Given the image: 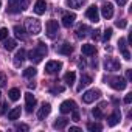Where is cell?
Here are the masks:
<instances>
[{"label":"cell","mask_w":132,"mask_h":132,"mask_svg":"<svg viewBox=\"0 0 132 132\" xmlns=\"http://www.w3.org/2000/svg\"><path fill=\"white\" fill-rule=\"evenodd\" d=\"M16 45H17V44H16L14 39H8V37H6V39L3 40V47H5V50H8V51H13V50L16 48Z\"/></svg>","instance_id":"cell-25"},{"label":"cell","mask_w":132,"mask_h":132,"mask_svg":"<svg viewBox=\"0 0 132 132\" xmlns=\"http://www.w3.org/2000/svg\"><path fill=\"white\" fill-rule=\"evenodd\" d=\"M103 106H104V103L100 104L98 107H95V109L92 110V115H93L95 118H103V117H104V113H103Z\"/></svg>","instance_id":"cell-29"},{"label":"cell","mask_w":132,"mask_h":132,"mask_svg":"<svg viewBox=\"0 0 132 132\" xmlns=\"http://www.w3.org/2000/svg\"><path fill=\"white\" fill-rule=\"evenodd\" d=\"M86 2H87V0H67V6L78 10V8H81Z\"/></svg>","instance_id":"cell-23"},{"label":"cell","mask_w":132,"mask_h":132,"mask_svg":"<svg viewBox=\"0 0 132 132\" xmlns=\"http://www.w3.org/2000/svg\"><path fill=\"white\" fill-rule=\"evenodd\" d=\"M75 78H76V75H75V72H67L64 75V81L67 82L69 86H72L73 82H75Z\"/></svg>","instance_id":"cell-26"},{"label":"cell","mask_w":132,"mask_h":132,"mask_svg":"<svg viewBox=\"0 0 132 132\" xmlns=\"http://www.w3.org/2000/svg\"><path fill=\"white\" fill-rule=\"evenodd\" d=\"M92 82V76L90 75H81V79H79V86H78V92H81L82 90V87H87L89 84Z\"/></svg>","instance_id":"cell-18"},{"label":"cell","mask_w":132,"mask_h":132,"mask_svg":"<svg viewBox=\"0 0 132 132\" xmlns=\"http://www.w3.org/2000/svg\"><path fill=\"white\" fill-rule=\"evenodd\" d=\"M50 112H51L50 103H44V104L40 106V109L37 110V120H45V118L50 115Z\"/></svg>","instance_id":"cell-12"},{"label":"cell","mask_w":132,"mask_h":132,"mask_svg":"<svg viewBox=\"0 0 132 132\" xmlns=\"http://www.w3.org/2000/svg\"><path fill=\"white\" fill-rule=\"evenodd\" d=\"M86 17H87L89 20H92L93 23L100 22V13H98V8H96L95 5L89 6V8H87V11H86Z\"/></svg>","instance_id":"cell-9"},{"label":"cell","mask_w":132,"mask_h":132,"mask_svg":"<svg viewBox=\"0 0 132 132\" xmlns=\"http://www.w3.org/2000/svg\"><path fill=\"white\" fill-rule=\"evenodd\" d=\"M101 14H103L104 19H110L113 16V5L110 2H106L103 5V8H101Z\"/></svg>","instance_id":"cell-14"},{"label":"cell","mask_w":132,"mask_h":132,"mask_svg":"<svg viewBox=\"0 0 132 132\" xmlns=\"http://www.w3.org/2000/svg\"><path fill=\"white\" fill-rule=\"evenodd\" d=\"M5 86H6V75L0 73V87H5Z\"/></svg>","instance_id":"cell-35"},{"label":"cell","mask_w":132,"mask_h":132,"mask_svg":"<svg viewBox=\"0 0 132 132\" xmlns=\"http://www.w3.org/2000/svg\"><path fill=\"white\" fill-rule=\"evenodd\" d=\"M110 37H112V28H106V30H104V34H103V40L107 42Z\"/></svg>","instance_id":"cell-32"},{"label":"cell","mask_w":132,"mask_h":132,"mask_svg":"<svg viewBox=\"0 0 132 132\" xmlns=\"http://www.w3.org/2000/svg\"><path fill=\"white\" fill-rule=\"evenodd\" d=\"M70 132H81V129L76 127V126H72V127H70Z\"/></svg>","instance_id":"cell-46"},{"label":"cell","mask_w":132,"mask_h":132,"mask_svg":"<svg viewBox=\"0 0 132 132\" xmlns=\"http://www.w3.org/2000/svg\"><path fill=\"white\" fill-rule=\"evenodd\" d=\"M87 31H89V27L87 25H79L78 28H76V37H79V39H82V37H86L87 36Z\"/></svg>","instance_id":"cell-22"},{"label":"cell","mask_w":132,"mask_h":132,"mask_svg":"<svg viewBox=\"0 0 132 132\" xmlns=\"http://www.w3.org/2000/svg\"><path fill=\"white\" fill-rule=\"evenodd\" d=\"M67 124H69V120H67V118H57V120L53 123V127H54V129H64Z\"/></svg>","instance_id":"cell-24"},{"label":"cell","mask_w":132,"mask_h":132,"mask_svg":"<svg viewBox=\"0 0 132 132\" xmlns=\"http://www.w3.org/2000/svg\"><path fill=\"white\" fill-rule=\"evenodd\" d=\"M8 96H10V100H11V101H17V100L20 98V90L14 87V89H11V90L8 92Z\"/></svg>","instance_id":"cell-27"},{"label":"cell","mask_w":132,"mask_h":132,"mask_svg":"<svg viewBox=\"0 0 132 132\" xmlns=\"http://www.w3.org/2000/svg\"><path fill=\"white\" fill-rule=\"evenodd\" d=\"M0 95H2V93H0Z\"/></svg>","instance_id":"cell-48"},{"label":"cell","mask_w":132,"mask_h":132,"mask_svg":"<svg viewBox=\"0 0 132 132\" xmlns=\"http://www.w3.org/2000/svg\"><path fill=\"white\" fill-rule=\"evenodd\" d=\"M16 129H17V130H25V132H27L30 127H28L27 124H17V126H16Z\"/></svg>","instance_id":"cell-40"},{"label":"cell","mask_w":132,"mask_h":132,"mask_svg":"<svg viewBox=\"0 0 132 132\" xmlns=\"http://www.w3.org/2000/svg\"><path fill=\"white\" fill-rule=\"evenodd\" d=\"M36 73H37V70H36L34 67H28V69L23 70V76H25V78H34Z\"/></svg>","instance_id":"cell-30"},{"label":"cell","mask_w":132,"mask_h":132,"mask_svg":"<svg viewBox=\"0 0 132 132\" xmlns=\"http://www.w3.org/2000/svg\"><path fill=\"white\" fill-rule=\"evenodd\" d=\"M50 92H51V93H61V92H64V87H62V86H57V87H53Z\"/></svg>","instance_id":"cell-39"},{"label":"cell","mask_w":132,"mask_h":132,"mask_svg":"<svg viewBox=\"0 0 132 132\" xmlns=\"http://www.w3.org/2000/svg\"><path fill=\"white\" fill-rule=\"evenodd\" d=\"M104 67H106V70H107V72H117V70H120V69H121V64H120V61H118V59L107 57V59H106V62H104Z\"/></svg>","instance_id":"cell-8"},{"label":"cell","mask_w":132,"mask_h":132,"mask_svg":"<svg viewBox=\"0 0 132 132\" xmlns=\"http://www.w3.org/2000/svg\"><path fill=\"white\" fill-rule=\"evenodd\" d=\"M130 101H132V93H127L126 98H124V103L126 104H130Z\"/></svg>","instance_id":"cell-41"},{"label":"cell","mask_w":132,"mask_h":132,"mask_svg":"<svg viewBox=\"0 0 132 132\" xmlns=\"http://www.w3.org/2000/svg\"><path fill=\"white\" fill-rule=\"evenodd\" d=\"M61 54H65V56H70L72 53H73V47L70 45V44H62L61 47H59V50H57Z\"/></svg>","instance_id":"cell-20"},{"label":"cell","mask_w":132,"mask_h":132,"mask_svg":"<svg viewBox=\"0 0 132 132\" xmlns=\"http://www.w3.org/2000/svg\"><path fill=\"white\" fill-rule=\"evenodd\" d=\"M115 25H117L118 28H126V25H127V22H126L124 19H121V20H117V22H115Z\"/></svg>","instance_id":"cell-36"},{"label":"cell","mask_w":132,"mask_h":132,"mask_svg":"<svg viewBox=\"0 0 132 132\" xmlns=\"http://www.w3.org/2000/svg\"><path fill=\"white\" fill-rule=\"evenodd\" d=\"M47 53H48L47 45H45L44 42H39L36 48L30 50V53H28V59H30L31 62H34V64H39V62L47 56Z\"/></svg>","instance_id":"cell-1"},{"label":"cell","mask_w":132,"mask_h":132,"mask_svg":"<svg viewBox=\"0 0 132 132\" xmlns=\"http://www.w3.org/2000/svg\"><path fill=\"white\" fill-rule=\"evenodd\" d=\"M13 31H14V34H16V37H17V39H20V40H25V39H27L25 30H23L20 25H16V27L13 28Z\"/></svg>","instance_id":"cell-21"},{"label":"cell","mask_w":132,"mask_h":132,"mask_svg":"<svg viewBox=\"0 0 132 132\" xmlns=\"http://www.w3.org/2000/svg\"><path fill=\"white\" fill-rule=\"evenodd\" d=\"M100 33H101V31H98V30H96V31H93L92 37H93V39H98V37H100Z\"/></svg>","instance_id":"cell-45"},{"label":"cell","mask_w":132,"mask_h":132,"mask_svg":"<svg viewBox=\"0 0 132 132\" xmlns=\"http://www.w3.org/2000/svg\"><path fill=\"white\" fill-rule=\"evenodd\" d=\"M120 120H121V113H120L118 109H115L113 113L109 115V118H107V124H109L110 127H112V126H117V124L120 123Z\"/></svg>","instance_id":"cell-15"},{"label":"cell","mask_w":132,"mask_h":132,"mask_svg":"<svg viewBox=\"0 0 132 132\" xmlns=\"http://www.w3.org/2000/svg\"><path fill=\"white\" fill-rule=\"evenodd\" d=\"M25 103H27V104H25L27 112H30V113H31V112H33V109L36 107V103H37V101H36V98H34V95H33L31 92H27V93H25Z\"/></svg>","instance_id":"cell-11"},{"label":"cell","mask_w":132,"mask_h":132,"mask_svg":"<svg viewBox=\"0 0 132 132\" xmlns=\"http://www.w3.org/2000/svg\"><path fill=\"white\" fill-rule=\"evenodd\" d=\"M33 10H34V13L39 14V16L44 14V13L47 11V2H45V0H37V2L34 3V8H33Z\"/></svg>","instance_id":"cell-16"},{"label":"cell","mask_w":132,"mask_h":132,"mask_svg":"<svg viewBox=\"0 0 132 132\" xmlns=\"http://www.w3.org/2000/svg\"><path fill=\"white\" fill-rule=\"evenodd\" d=\"M130 78H132V72L126 70V81H130Z\"/></svg>","instance_id":"cell-43"},{"label":"cell","mask_w":132,"mask_h":132,"mask_svg":"<svg viewBox=\"0 0 132 132\" xmlns=\"http://www.w3.org/2000/svg\"><path fill=\"white\" fill-rule=\"evenodd\" d=\"M81 51H82V54H86V56H93V54L96 53V48H95V45H92V44H84V45L81 47Z\"/></svg>","instance_id":"cell-17"},{"label":"cell","mask_w":132,"mask_h":132,"mask_svg":"<svg viewBox=\"0 0 132 132\" xmlns=\"http://www.w3.org/2000/svg\"><path fill=\"white\" fill-rule=\"evenodd\" d=\"M6 107H8L6 103H3L2 106H0V113H5V112H6Z\"/></svg>","instance_id":"cell-42"},{"label":"cell","mask_w":132,"mask_h":132,"mask_svg":"<svg viewBox=\"0 0 132 132\" xmlns=\"http://www.w3.org/2000/svg\"><path fill=\"white\" fill-rule=\"evenodd\" d=\"M109 86L112 87V89H115V90H124L126 87H127V81L124 79V78H121V76H112V78H109Z\"/></svg>","instance_id":"cell-4"},{"label":"cell","mask_w":132,"mask_h":132,"mask_svg":"<svg viewBox=\"0 0 132 132\" xmlns=\"http://www.w3.org/2000/svg\"><path fill=\"white\" fill-rule=\"evenodd\" d=\"M61 69H62V64L59 61H48L45 65V72L48 75H56V73H59Z\"/></svg>","instance_id":"cell-7"},{"label":"cell","mask_w":132,"mask_h":132,"mask_svg":"<svg viewBox=\"0 0 132 132\" xmlns=\"http://www.w3.org/2000/svg\"><path fill=\"white\" fill-rule=\"evenodd\" d=\"M126 39L124 37H120V40H118V45H120V50H124V48H127V45H126Z\"/></svg>","instance_id":"cell-34"},{"label":"cell","mask_w":132,"mask_h":132,"mask_svg":"<svg viewBox=\"0 0 132 132\" xmlns=\"http://www.w3.org/2000/svg\"><path fill=\"white\" fill-rule=\"evenodd\" d=\"M121 53H123V57H124L126 61H130V53H129V50H127V48L121 50Z\"/></svg>","instance_id":"cell-37"},{"label":"cell","mask_w":132,"mask_h":132,"mask_svg":"<svg viewBox=\"0 0 132 132\" xmlns=\"http://www.w3.org/2000/svg\"><path fill=\"white\" fill-rule=\"evenodd\" d=\"M75 20H76V16H75L73 13H65V14L62 16V25H64L65 28H70V27L75 23Z\"/></svg>","instance_id":"cell-13"},{"label":"cell","mask_w":132,"mask_h":132,"mask_svg":"<svg viewBox=\"0 0 132 132\" xmlns=\"http://www.w3.org/2000/svg\"><path fill=\"white\" fill-rule=\"evenodd\" d=\"M23 61H25V50L20 48V50L16 53V56H14V65H16V67H19V65H22Z\"/></svg>","instance_id":"cell-19"},{"label":"cell","mask_w":132,"mask_h":132,"mask_svg":"<svg viewBox=\"0 0 132 132\" xmlns=\"http://www.w3.org/2000/svg\"><path fill=\"white\" fill-rule=\"evenodd\" d=\"M117 3H118L120 6H124V5L127 3V0H117Z\"/></svg>","instance_id":"cell-44"},{"label":"cell","mask_w":132,"mask_h":132,"mask_svg":"<svg viewBox=\"0 0 132 132\" xmlns=\"http://www.w3.org/2000/svg\"><path fill=\"white\" fill-rule=\"evenodd\" d=\"M20 117V107H14L8 112V120H17Z\"/></svg>","instance_id":"cell-28"},{"label":"cell","mask_w":132,"mask_h":132,"mask_svg":"<svg viewBox=\"0 0 132 132\" xmlns=\"http://www.w3.org/2000/svg\"><path fill=\"white\" fill-rule=\"evenodd\" d=\"M30 0H8V13L11 14H17L20 11H25L28 8Z\"/></svg>","instance_id":"cell-2"},{"label":"cell","mask_w":132,"mask_h":132,"mask_svg":"<svg viewBox=\"0 0 132 132\" xmlns=\"http://www.w3.org/2000/svg\"><path fill=\"white\" fill-rule=\"evenodd\" d=\"M100 96H101V92H100L98 89H90V90H87L86 93H82V101L87 103V104H90V103H93L95 100H98Z\"/></svg>","instance_id":"cell-6"},{"label":"cell","mask_w":132,"mask_h":132,"mask_svg":"<svg viewBox=\"0 0 132 132\" xmlns=\"http://www.w3.org/2000/svg\"><path fill=\"white\" fill-rule=\"evenodd\" d=\"M28 87H30V89H34V87H36V84H34V82H30V84H28Z\"/></svg>","instance_id":"cell-47"},{"label":"cell","mask_w":132,"mask_h":132,"mask_svg":"<svg viewBox=\"0 0 132 132\" xmlns=\"http://www.w3.org/2000/svg\"><path fill=\"white\" fill-rule=\"evenodd\" d=\"M73 109H76V103L72 101V100H65V101H62V103H61V107H59L61 113H70Z\"/></svg>","instance_id":"cell-10"},{"label":"cell","mask_w":132,"mask_h":132,"mask_svg":"<svg viewBox=\"0 0 132 132\" xmlns=\"http://www.w3.org/2000/svg\"><path fill=\"white\" fill-rule=\"evenodd\" d=\"M8 37V28H0V40H5Z\"/></svg>","instance_id":"cell-33"},{"label":"cell","mask_w":132,"mask_h":132,"mask_svg":"<svg viewBox=\"0 0 132 132\" xmlns=\"http://www.w3.org/2000/svg\"><path fill=\"white\" fill-rule=\"evenodd\" d=\"M25 27H27V31H28V34H31V36H36V34H39V33H40V30H42V25H40V22H39L37 19H33V17L27 19V22H25Z\"/></svg>","instance_id":"cell-3"},{"label":"cell","mask_w":132,"mask_h":132,"mask_svg":"<svg viewBox=\"0 0 132 132\" xmlns=\"http://www.w3.org/2000/svg\"><path fill=\"white\" fill-rule=\"evenodd\" d=\"M72 120H73V121H79V113H78L76 109L72 110Z\"/></svg>","instance_id":"cell-38"},{"label":"cell","mask_w":132,"mask_h":132,"mask_svg":"<svg viewBox=\"0 0 132 132\" xmlns=\"http://www.w3.org/2000/svg\"><path fill=\"white\" fill-rule=\"evenodd\" d=\"M45 33L50 39H54L57 34H59V23L57 20H48L47 25H45Z\"/></svg>","instance_id":"cell-5"},{"label":"cell","mask_w":132,"mask_h":132,"mask_svg":"<svg viewBox=\"0 0 132 132\" xmlns=\"http://www.w3.org/2000/svg\"><path fill=\"white\" fill-rule=\"evenodd\" d=\"M87 129H89L90 132H95V130L98 132V130L103 129V126H101L100 123H89V124H87Z\"/></svg>","instance_id":"cell-31"}]
</instances>
